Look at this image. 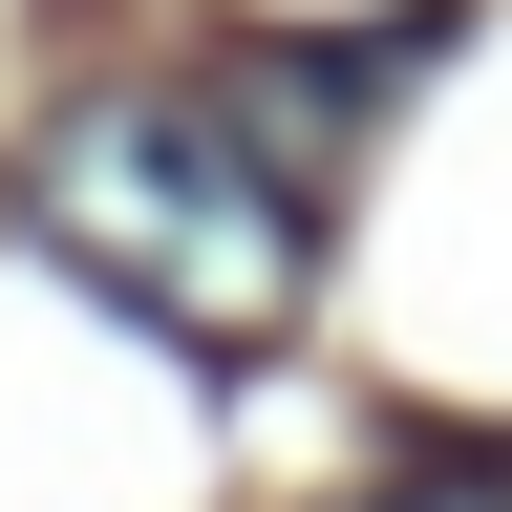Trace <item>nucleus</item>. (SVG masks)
Instances as JSON below:
<instances>
[{
  "label": "nucleus",
  "instance_id": "f257e3e1",
  "mask_svg": "<svg viewBox=\"0 0 512 512\" xmlns=\"http://www.w3.org/2000/svg\"><path fill=\"white\" fill-rule=\"evenodd\" d=\"M22 214H43L64 278H86L107 320H150L171 363H256V342L299 320V278H320V192L256 150L214 86H107V107H64L43 171H22Z\"/></svg>",
  "mask_w": 512,
  "mask_h": 512
},
{
  "label": "nucleus",
  "instance_id": "f03ea898",
  "mask_svg": "<svg viewBox=\"0 0 512 512\" xmlns=\"http://www.w3.org/2000/svg\"><path fill=\"white\" fill-rule=\"evenodd\" d=\"M342 512H512V470H384V491H342Z\"/></svg>",
  "mask_w": 512,
  "mask_h": 512
}]
</instances>
